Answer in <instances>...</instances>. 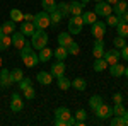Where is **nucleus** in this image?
<instances>
[{"label": "nucleus", "instance_id": "nucleus-42", "mask_svg": "<svg viewBox=\"0 0 128 126\" xmlns=\"http://www.w3.org/2000/svg\"><path fill=\"white\" fill-rule=\"evenodd\" d=\"M111 126H125V121H123V116H114L111 121H109Z\"/></svg>", "mask_w": 128, "mask_h": 126}, {"label": "nucleus", "instance_id": "nucleus-55", "mask_svg": "<svg viewBox=\"0 0 128 126\" xmlns=\"http://www.w3.org/2000/svg\"><path fill=\"white\" fill-rule=\"evenodd\" d=\"M0 63H2V58H0Z\"/></svg>", "mask_w": 128, "mask_h": 126}, {"label": "nucleus", "instance_id": "nucleus-5", "mask_svg": "<svg viewBox=\"0 0 128 126\" xmlns=\"http://www.w3.org/2000/svg\"><path fill=\"white\" fill-rule=\"evenodd\" d=\"M94 14L96 15H101V17H108L109 14H113V5H109L106 0L98 2L96 3V9H94Z\"/></svg>", "mask_w": 128, "mask_h": 126}, {"label": "nucleus", "instance_id": "nucleus-16", "mask_svg": "<svg viewBox=\"0 0 128 126\" xmlns=\"http://www.w3.org/2000/svg\"><path fill=\"white\" fill-rule=\"evenodd\" d=\"M126 10H128V3L125 0H118V2L113 5V12H114V15H118V17H121Z\"/></svg>", "mask_w": 128, "mask_h": 126}, {"label": "nucleus", "instance_id": "nucleus-50", "mask_svg": "<svg viewBox=\"0 0 128 126\" xmlns=\"http://www.w3.org/2000/svg\"><path fill=\"white\" fill-rule=\"evenodd\" d=\"M106 2H108L109 5H114V3H116V2H118V0H106Z\"/></svg>", "mask_w": 128, "mask_h": 126}, {"label": "nucleus", "instance_id": "nucleus-37", "mask_svg": "<svg viewBox=\"0 0 128 126\" xmlns=\"http://www.w3.org/2000/svg\"><path fill=\"white\" fill-rule=\"evenodd\" d=\"M113 44L116 46V49H121L123 46H126V39L123 38V36H116V38L113 39Z\"/></svg>", "mask_w": 128, "mask_h": 126}, {"label": "nucleus", "instance_id": "nucleus-15", "mask_svg": "<svg viewBox=\"0 0 128 126\" xmlns=\"http://www.w3.org/2000/svg\"><path fill=\"white\" fill-rule=\"evenodd\" d=\"M38 58H40L41 63H48L50 60L53 58V49H50L48 46L41 48V49H40V53H38Z\"/></svg>", "mask_w": 128, "mask_h": 126}, {"label": "nucleus", "instance_id": "nucleus-32", "mask_svg": "<svg viewBox=\"0 0 128 126\" xmlns=\"http://www.w3.org/2000/svg\"><path fill=\"white\" fill-rule=\"evenodd\" d=\"M22 77H24V72H22L20 68H14V70L10 72V80H12V84H14V82H20Z\"/></svg>", "mask_w": 128, "mask_h": 126}, {"label": "nucleus", "instance_id": "nucleus-20", "mask_svg": "<svg viewBox=\"0 0 128 126\" xmlns=\"http://www.w3.org/2000/svg\"><path fill=\"white\" fill-rule=\"evenodd\" d=\"M72 41H74V39H72V34H70L68 31H67V32H60L58 34V44L60 46H65V48H67Z\"/></svg>", "mask_w": 128, "mask_h": 126}, {"label": "nucleus", "instance_id": "nucleus-6", "mask_svg": "<svg viewBox=\"0 0 128 126\" xmlns=\"http://www.w3.org/2000/svg\"><path fill=\"white\" fill-rule=\"evenodd\" d=\"M102 58L106 60V63H108V65H114V63H118V60L121 58L120 49H116V48L106 49V51H104V55H102Z\"/></svg>", "mask_w": 128, "mask_h": 126}, {"label": "nucleus", "instance_id": "nucleus-46", "mask_svg": "<svg viewBox=\"0 0 128 126\" xmlns=\"http://www.w3.org/2000/svg\"><path fill=\"white\" fill-rule=\"evenodd\" d=\"M55 125H56V126H68V121H65V119H58V118H55Z\"/></svg>", "mask_w": 128, "mask_h": 126}, {"label": "nucleus", "instance_id": "nucleus-53", "mask_svg": "<svg viewBox=\"0 0 128 126\" xmlns=\"http://www.w3.org/2000/svg\"><path fill=\"white\" fill-rule=\"evenodd\" d=\"M0 34H4V32H2V26H0Z\"/></svg>", "mask_w": 128, "mask_h": 126}, {"label": "nucleus", "instance_id": "nucleus-9", "mask_svg": "<svg viewBox=\"0 0 128 126\" xmlns=\"http://www.w3.org/2000/svg\"><path fill=\"white\" fill-rule=\"evenodd\" d=\"M20 58H22V63H24L28 68H32V67H36V65L40 63V58H38V55L34 53V49H32L31 53H28V55L20 56Z\"/></svg>", "mask_w": 128, "mask_h": 126}, {"label": "nucleus", "instance_id": "nucleus-54", "mask_svg": "<svg viewBox=\"0 0 128 126\" xmlns=\"http://www.w3.org/2000/svg\"><path fill=\"white\" fill-rule=\"evenodd\" d=\"M96 2H102V0H96Z\"/></svg>", "mask_w": 128, "mask_h": 126}, {"label": "nucleus", "instance_id": "nucleus-26", "mask_svg": "<svg viewBox=\"0 0 128 126\" xmlns=\"http://www.w3.org/2000/svg\"><path fill=\"white\" fill-rule=\"evenodd\" d=\"M56 85H58L62 90H68V89L72 87V82H70V80L65 77V75H62V77L56 78Z\"/></svg>", "mask_w": 128, "mask_h": 126}, {"label": "nucleus", "instance_id": "nucleus-22", "mask_svg": "<svg viewBox=\"0 0 128 126\" xmlns=\"http://www.w3.org/2000/svg\"><path fill=\"white\" fill-rule=\"evenodd\" d=\"M72 87L75 89V90H80V92H84L86 89H87V82L84 80L82 77H77L72 80Z\"/></svg>", "mask_w": 128, "mask_h": 126}, {"label": "nucleus", "instance_id": "nucleus-41", "mask_svg": "<svg viewBox=\"0 0 128 126\" xmlns=\"http://www.w3.org/2000/svg\"><path fill=\"white\" fill-rule=\"evenodd\" d=\"M123 113H125V106H123V102L114 104V107H113V114H114V116H123Z\"/></svg>", "mask_w": 128, "mask_h": 126}, {"label": "nucleus", "instance_id": "nucleus-2", "mask_svg": "<svg viewBox=\"0 0 128 126\" xmlns=\"http://www.w3.org/2000/svg\"><path fill=\"white\" fill-rule=\"evenodd\" d=\"M32 24H34L36 29H46L48 26H51V22H50V14H48V12H44V10H41V12H38V14H34Z\"/></svg>", "mask_w": 128, "mask_h": 126}, {"label": "nucleus", "instance_id": "nucleus-44", "mask_svg": "<svg viewBox=\"0 0 128 126\" xmlns=\"http://www.w3.org/2000/svg\"><path fill=\"white\" fill-rule=\"evenodd\" d=\"M120 55H121V58L126 60L128 61V46H123V48L120 49Z\"/></svg>", "mask_w": 128, "mask_h": 126}, {"label": "nucleus", "instance_id": "nucleus-34", "mask_svg": "<svg viewBox=\"0 0 128 126\" xmlns=\"http://www.w3.org/2000/svg\"><path fill=\"white\" fill-rule=\"evenodd\" d=\"M10 20H14V22H22V20H24V14H22L19 9H12L10 10Z\"/></svg>", "mask_w": 128, "mask_h": 126}, {"label": "nucleus", "instance_id": "nucleus-47", "mask_svg": "<svg viewBox=\"0 0 128 126\" xmlns=\"http://www.w3.org/2000/svg\"><path fill=\"white\" fill-rule=\"evenodd\" d=\"M34 19V14H24V20H28V22H32Z\"/></svg>", "mask_w": 128, "mask_h": 126}, {"label": "nucleus", "instance_id": "nucleus-33", "mask_svg": "<svg viewBox=\"0 0 128 126\" xmlns=\"http://www.w3.org/2000/svg\"><path fill=\"white\" fill-rule=\"evenodd\" d=\"M101 104H102V97H101V96H92L90 99H89V106H90L92 111H96Z\"/></svg>", "mask_w": 128, "mask_h": 126}, {"label": "nucleus", "instance_id": "nucleus-17", "mask_svg": "<svg viewBox=\"0 0 128 126\" xmlns=\"http://www.w3.org/2000/svg\"><path fill=\"white\" fill-rule=\"evenodd\" d=\"M86 5L80 2V0H74L70 2V15H82V9Z\"/></svg>", "mask_w": 128, "mask_h": 126}, {"label": "nucleus", "instance_id": "nucleus-18", "mask_svg": "<svg viewBox=\"0 0 128 126\" xmlns=\"http://www.w3.org/2000/svg\"><path fill=\"white\" fill-rule=\"evenodd\" d=\"M20 32L24 34V36H32V32L36 31V27H34V24L32 22H28V20H22V24H20Z\"/></svg>", "mask_w": 128, "mask_h": 126}, {"label": "nucleus", "instance_id": "nucleus-43", "mask_svg": "<svg viewBox=\"0 0 128 126\" xmlns=\"http://www.w3.org/2000/svg\"><path fill=\"white\" fill-rule=\"evenodd\" d=\"M74 118H75L77 121H86V118H87V113H86L84 109H79V111L74 114Z\"/></svg>", "mask_w": 128, "mask_h": 126}, {"label": "nucleus", "instance_id": "nucleus-23", "mask_svg": "<svg viewBox=\"0 0 128 126\" xmlns=\"http://www.w3.org/2000/svg\"><path fill=\"white\" fill-rule=\"evenodd\" d=\"M41 7H43L44 12L51 14V12L56 10V2H55V0H41Z\"/></svg>", "mask_w": 128, "mask_h": 126}, {"label": "nucleus", "instance_id": "nucleus-10", "mask_svg": "<svg viewBox=\"0 0 128 126\" xmlns=\"http://www.w3.org/2000/svg\"><path fill=\"white\" fill-rule=\"evenodd\" d=\"M10 109H12L14 113H20V111L24 109V101L20 99V96L17 94V92L12 94V99H10Z\"/></svg>", "mask_w": 128, "mask_h": 126}, {"label": "nucleus", "instance_id": "nucleus-45", "mask_svg": "<svg viewBox=\"0 0 128 126\" xmlns=\"http://www.w3.org/2000/svg\"><path fill=\"white\" fill-rule=\"evenodd\" d=\"M113 102H114V104H120V102H123V96H121L120 92H116V94L113 96Z\"/></svg>", "mask_w": 128, "mask_h": 126}, {"label": "nucleus", "instance_id": "nucleus-35", "mask_svg": "<svg viewBox=\"0 0 128 126\" xmlns=\"http://www.w3.org/2000/svg\"><path fill=\"white\" fill-rule=\"evenodd\" d=\"M62 19H63V15L60 14L58 10H55V12L50 14V22H51V26H58L60 22H62Z\"/></svg>", "mask_w": 128, "mask_h": 126}, {"label": "nucleus", "instance_id": "nucleus-28", "mask_svg": "<svg viewBox=\"0 0 128 126\" xmlns=\"http://www.w3.org/2000/svg\"><path fill=\"white\" fill-rule=\"evenodd\" d=\"M92 67H94L96 72H104V70L108 68V63H106V60H104V58H96Z\"/></svg>", "mask_w": 128, "mask_h": 126}, {"label": "nucleus", "instance_id": "nucleus-38", "mask_svg": "<svg viewBox=\"0 0 128 126\" xmlns=\"http://www.w3.org/2000/svg\"><path fill=\"white\" fill-rule=\"evenodd\" d=\"M28 87H32V80L29 77H22V80L19 82V89L20 90H26Z\"/></svg>", "mask_w": 128, "mask_h": 126}, {"label": "nucleus", "instance_id": "nucleus-39", "mask_svg": "<svg viewBox=\"0 0 128 126\" xmlns=\"http://www.w3.org/2000/svg\"><path fill=\"white\" fill-rule=\"evenodd\" d=\"M120 22V17L118 15H113V14H109L108 17H106V26H114L116 27V24Z\"/></svg>", "mask_w": 128, "mask_h": 126}, {"label": "nucleus", "instance_id": "nucleus-36", "mask_svg": "<svg viewBox=\"0 0 128 126\" xmlns=\"http://www.w3.org/2000/svg\"><path fill=\"white\" fill-rule=\"evenodd\" d=\"M67 51H68V55H79V51H80V48H79V43H75V41H72L68 46H67Z\"/></svg>", "mask_w": 128, "mask_h": 126}, {"label": "nucleus", "instance_id": "nucleus-7", "mask_svg": "<svg viewBox=\"0 0 128 126\" xmlns=\"http://www.w3.org/2000/svg\"><path fill=\"white\" fill-rule=\"evenodd\" d=\"M94 113H96V116H98L99 119H108V118L113 116V107H109L108 104H104V102H102V104H101Z\"/></svg>", "mask_w": 128, "mask_h": 126}, {"label": "nucleus", "instance_id": "nucleus-4", "mask_svg": "<svg viewBox=\"0 0 128 126\" xmlns=\"http://www.w3.org/2000/svg\"><path fill=\"white\" fill-rule=\"evenodd\" d=\"M90 34L94 36V39L104 38V34H106V22L96 20L94 24H90Z\"/></svg>", "mask_w": 128, "mask_h": 126}, {"label": "nucleus", "instance_id": "nucleus-40", "mask_svg": "<svg viewBox=\"0 0 128 126\" xmlns=\"http://www.w3.org/2000/svg\"><path fill=\"white\" fill-rule=\"evenodd\" d=\"M24 92V97H26V101H32L34 97H36V90L32 87H28L26 90H22Z\"/></svg>", "mask_w": 128, "mask_h": 126}, {"label": "nucleus", "instance_id": "nucleus-52", "mask_svg": "<svg viewBox=\"0 0 128 126\" xmlns=\"http://www.w3.org/2000/svg\"><path fill=\"white\" fill-rule=\"evenodd\" d=\"M80 2H82V3L86 5V3H89V2H92V0H80Z\"/></svg>", "mask_w": 128, "mask_h": 126}, {"label": "nucleus", "instance_id": "nucleus-12", "mask_svg": "<svg viewBox=\"0 0 128 126\" xmlns=\"http://www.w3.org/2000/svg\"><path fill=\"white\" fill-rule=\"evenodd\" d=\"M12 85V80H10V72L7 68H2L0 70V87L2 89H7Z\"/></svg>", "mask_w": 128, "mask_h": 126}, {"label": "nucleus", "instance_id": "nucleus-56", "mask_svg": "<svg viewBox=\"0 0 128 126\" xmlns=\"http://www.w3.org/2000/svg\"><path fill=\"white\" fill-rule=\"evenodd\" d=\"M126 3H128V2H126Z\"/></svg>", "mask_w": 128, "mask_h": 126}, {"label": "nucleus", "instance_id": "nucleus-19", "mask_svg": "<svg viewBox=\"0 0 128 126\" xmlns=\"http://www.w3.org/2000/svg\"><path fill=\"white\" fill-rule=\"evenodd\" d=\"M55 118H58V119H65V121H68V118H72V113H70L68 107H58L56 111H55Z\"/></svg>", "mask_w": 128, "mask_h": 126}, {"label": "nucleus", "instance_id": "nucleus-11", "mask_svg": "<svg viewBox=\"0 0 128 126\" xmlns=\"http://www.w3.org/2000/svg\"><path fill=\"white\" fill-rule=\"evenodd\" d=\"M104 51H106V48H104V41H102V38L96 39L94 44H92V55H94V58H102Z\"/></svg>", "mask_w": 128, "mask_h": 126}, {"label": "nucleus", "instance_id": "nucleus-31", "mask_svg": "<svg viewBox=\"0 0 128 126\" xmlns=\"http://www.w3.org/2000/svg\"><path fill=\"white\" fill-rule=\"evenodd\" d=\"M56 10H58L63 17H67V15L70 14V3H67V2H60V3H56Z\"/></svg>", "mask_w": 128, "mask_h": 126}, {"label": "nucleus", "instance_id": "nucleus-1", "mask_svg": "<svg viewBox=\"0 0 128 126\" xmlns=\"http://www.w3.org/2000/svg\"><path fill=\"white\" fill-rule=\"evenodd\" d=\"M46 44H48V34L44 32V29H36L32 32V36H31V46H32V49L40 51Z\"/></svg>", "mask_w": 128, "mask_h": 126}, {"label": "nucleus", "instance_id": "nucleus-13", "mask_svg": "<svg viewBox=\"0 0 128 126\" xmlns=\"http://www.w3.org/2000/svg\"><path fill=\"white\" fill-rule=\"evenodd\" d=\"M12 44H14L16 48L20 49L26 44V36H24L20 31H14V32H12Z\"/></svg>", "mask_w": 128, "mask_h": 126}, {"label": "nucleus", "instance_id": "nucleus-14", "mask_svg": "<svg viewBox=\"0 0 128 126\" xmlns=\"http://www.w3.org/2000/svg\"><path fill=\"white\" fill-rule=\"evenodd\" d=\"M36 80L40 82L41 85H50V84L53 82V75H51V72H43V70H41L40 73L36 75Z\"/></svg>", "mask_w": 128, "mask_h": 126}, {"label": "nucleus", "instance_id": "nucleus-48", "mask_svg": "<svg viewBox=\"0 0 128 126\" xmlns=\"http://www.w3.org/2000/svg\"><path fill=\"white\" fill-rule=\"evenodd\" d=\"M120 20H123V22H126V24H128V10L121 15V17H120Z\"/></svg>", "mask_w": 128, "mask_h": 126}, {"label": "nucleus", "instance_id": "nucleus-3", "mask_svg": "<svg viewBox=\"0 0 128 126\" xmlns=\"http://www.w3.org/2000/svg\"><path fill=\"white\" fill-rule=\"evenodd\" d=\"M82 27H84V20H82V15H72L68 20V32L74 36V34H80L82 32Z\"/></svg>", "mask_w": 128, "mask_h": 126}, {"label": "nucleus", "instance_id": "nucleus-49", "mask_svg": "<svg viewBox=\"0 0 128 126\" xmlns=\"http://www.w3.org/2000/svg\"><path fill=\"white\" fill-rule=\"evenodd\" d=\"M123 121H125V126H128V111L125 109V113H123Z\"/></svg>", "mask_w": 128, "mask_h": 126}, {"label": "nucleus", "instance_id": "nucleus-24", "mask_svg": "<svg viewBox=\"0 0 128 126\" xmlns=\"http://www.w3.org/2000/svg\"><path fill=\"white\" fill-rule=\"evenodd\" d=\"M10 44H12V36H9V34H0V51L9 49Z\"/></svg>", "mask_w": 128, "mask_h": 126}, {"label": "nucleus", "instance_id": "nucleus-8", "mask_svg": "<svg viewBox=\"0 0 128 126\" xmlns=\"http://www.w3.org/2000/svg\"><path fill=\"white\" fill-rule=\"evenodd\" d=\"M65 70H67L65 61H63V60H56V61L51 65V75L58 78V77H62V75H65Z\"/></svg>", "mask_w": 128, "mask_h": 126}, {"label": "nucleus", "instance_id": "nucleus-21", "mask_svg": "<svg viewBox=\"0 0 128 126\" xmlns=\"http://www.w3.org/2000/svg\"><path fill=\"white\" fill-rule=\"evenodd\" d=\"M125 72V67L121 63H114V65H109V73L111 77H121Z\"/></svg>", "mask_w": 128, "mask_h": 126}, {"label": "nucleus", "instance_id": "nucleus-27", "mask_svg": "<svg viewBox=\"0 0 128 126\" xmlns=\"http://www.w3.org/2000/svg\"><path fill=\"white\" fill-rule=\"evenodd\" d=\"M53 56H55L56 60H67L68 51H67V48H65V46H58V48L53 51Z\"/></svg>", "mask_w": 128, "mask_h": 126}, {"label": "nucleus", "instance_id": "nucleus-29", "mask_svg": "<svg viewBox=\"0 0 128 126\" xmlns=\"http://www.w3.org/2000/svg\"><path fill=\"white\" fill-rule=\"evenodd\" d=\"M116 32H118V36L126 38V36H128V24H126V22H123V20H120L118 24H116Z\"/></svg>", "mask_w": 128, "mask_h": 126}, {"label": "nucleus", "instance_id": "nucleus-25", "mask_svg": "<svg viewBox=\"0 0 128 126\" xmlns=\"http://www.w3.org/2000/svg\"><path fill=\"white\" fill-rule=\"evenodd\" d=\"M14 31H16V22H14V20H5V22L2 24V32H4V34L12 36Z\"/></svg>", "mask_w": 128, "mask_h": 126}, {"label": "nucleus", "instance_id": "nucleus-51", "mask_svg": "<svg viewBox=\"0 0 128 126\" xmlns=\"http://www.w3.org/2000/svg\"><path fill=\"white\" fill-rule=\"evenodd\" d=\"M123 75H125V77L128 78V67H125V72H123Z\"/></svg>", "mask_w": 128, "mask_h": 126}, {"label": "nucleus", "instance_id": "nucleus-30", "mask_svg": "<svg viewBox=\"0 0 128 126\" xmlns=\"http://www.w3.org/2000/svg\"><path fill=\"white\" fill-rule=\"evenodd\" d=\"M96 17H98V15H96L94 12H84V14H82V20H84V26H86V24H89V26H90V24H94V22L98 20Z\"/></svg>", "mask_w": 128, "mask_h": 126}]
</instances>
